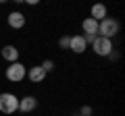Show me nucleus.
I'll list each match as a JSON object with an SVG mask.
<instances>
[{
  "mask_svg": "<svg viewBox=\"0 0 125 116\" xmlns=\"http://www.w3.org/2000/svg\"><path fill=\"white\" fill-rule=\"evenodd\" d=\"M119 29H121L119 21H117V19H111V17L102 19V21L98 23V33H100V37H106V40H113V37L119 33Z\"/></svg>",
  "mask_w": 125,
  "mask_h": 116,
  "instance_id": "nucleus-1",
  "label": "nucleus"
},
{
  "mask_svg": "<svg viewBox=\"0 0 125 116\" xmlns=\"http://www.w3.org/2000/svg\"><path fill=\"white\" fill-rule=\"evenodd\" d=\"M19 110V98L15 93H9V91H4V93H0V112L2 114H15V112Z\"/></svg>",
  "mask_w": 125,
  "mask_h": 116,
  "instance_id": "nucleus-2",
  "label": "nucleus"
},
{
  "mask_svg": "<svg viewBox=\"0 0 125 116\" xmlns=\"http://www.w3.org/2000/svg\"><path fill=\"white\" fill-rule=\"evenodd\" d=\"M25 75H27V68H25V64H21V62L9 64L6 71H4V77L10 81V83H19V81H23Z\"/></svg>",
  "mask_w": 125,
  "mask_h": 116,
  "instance_id": "nucleus-3",
  "label": "nucleus"
},
{
  "mask_svg": "<svg viewBox=\"0 0 125 116\" xmlns=\"http://www.w3.org/2000/svg\"><path fill=\"white\" fill-rule=\"evenodd\" d=\"M92 48H94V52L98 54V56H108V54H113V41L98 35L96 40H94Z\"/></svg>",
  "mask_w": 125,
  "mask_h": 116,
  "instance_id": "nucleus-4",
  "label": "nucleus"
},
{
  "mask_svg": "<svg viewBox=\"0 0 125 116\" xmlns=\"http://www.w3.org/2000/svg\"><path fill=\"white\" fill-rule=\"evenodd\" d=\"M0 56L4 58L9 64H13V62H19V50L15 48V46H4V48H0Z\"/></svg>",
  "mask_w": 125,
  "mask_h": 116,
  "instance_id": "nucleus-5",
  "label": "nucleus"
},
{
  "mask_svg": "<svg viewBox=\"0 0 125 116\" xmlns=\"http://www.w3.org/2000/svg\"><path fill=\"white\" fill-rule=\"evenodd\" d=\"M85 48H88V44H85L83 35H73L71 40H69V50H71V52H75V54H83Z\"/></svg>",
  "mask_w": 125,
  "mask_h": 116,
  "instance_id": "nucleus-6",
  "label": "nucleus"
},
{
  "mask_svg": "<svg viewBox=\"0 0 125 116\" xmlns=\"http://www.w3.org/2000/svg\"><path fill=\"white\" fill-rule=\"evenodd\" d=\"M38 108V99L33 98V95H25V98L19 99V110L25 112V114H29V112H33Z\"/></svg>",
  "mask_w": 125,
  "mask_h": 116,
  "instance_id": "nucleus-7",
  "label": "nucleus"
},
{
  "mask_svg": "<svg viewBox=\"0 0 125 116\" xmlns=\"http://www.w3.org/2000/svg\"><path fill=\"white\" fill-rule=\"evenodd\" d=\"M9 25L13 27V29H23V27H25V15L19 13V10H13V13L9 15Z\"/></svg>",
  "mask_w": 125,
  "mask_h": 116,
  "instance_id": "nucleus-8",
  "label": "nucleus"
},
{
  "mask_svg": "<svg viewBox=\"0 0 125 116\" xmlns=\"http://www.w3.org/2000/svg\"><path fill=\"white\" fill-rule=\"evenodd\" d=\"M25 77H29L31 83H42V81L46 79V73H44V68L38 64V66H31L29 71H27V75H25Z\"/></svg>",
  "mask_w": 125,
  "mask_h": 116,
  "instance_id": "nucleus-9",
  "label": "nucleus"
},
{
  "mask_svg": "<svg viewBox=\"0 0 125 116\" xmlns=\"http://www.w3.org/2000/svg\"><path fill=\"white\" fill-rule=\"evenodd\" d=\"M81 29H83V35H98V21H94L92 17L83 19Z\"/></svg>",
  "mask_w": 125,
  "mask_h": 116,
  "instance_id": "nucleus-10",
  "label": "nucleus"
},
{
  "mask_svg": "<svg viewBox=\"0 0 125 116\" xmlns=\"http://www.w3.org/2000/svg\"><path fill=\"white\" fill-rule=\"evenodd\" d=\"M90 13H92V19H94V21L100 23L102 19H106V6H104V4H94Z\"/></svg>",
  "mask_w": 125,
  "mask_h": 116,
  "instance_id": "nucleus-11",
  "label": "nucleus"
},
{
  "mask_svg": "<svg viewBox=\"0 0 125 116\" xmlns=\"http://www.w3.org/2000/svg\"><path fill=\"white\" fill-rule=\"evenodd\" d=\"M40 66L44 68V73H50V71L54 68V62H52V60H44V62H42Z\"/></svg>",
  "mask_w": 125,
  "mask_h": 116,
  "instance_id": "nucleus-12",
  "label": "nucleus"
},
{
  "mask_svg": "<svg viewBox=\"0 0 125 116\" xmlns=\"http://www.w3.org/2000/svg\"><path fill=\"white\" fill-rule=\"evenodd\" d=\"M69 40H71L69 35H62L61 40H58V46H61V48H67V50H69Z\"/></svg>",
  "mask_w": 125,
  "mask_h": 116,
  "instance_id": "nucleus-13",
  "label": "nucleus"
},
{
  "mask_svg": "<svg viewBox=\"0 0 125 116\" xmlns=\"http://www.w3.org/2000/svg\"><path fill=\"white\" fill-rule=\"evenodd\" d=\"M79 116H92V108L83 106V108H81V112H79Z\"/></svg>",
  "mask_w": 125,
  "mask_h": 116,
  "instance_id": "nucleus-14",
  "label": "nucleus"
},
{
  "mask_svg": "<svg viewBox=\"0 0 125 116\" xmlns=\"http://www.w3.org/2000/svg\"><path fill=\"white\" fill-rule=\"evenodd\" d=\"M96 37H98V35H83V40H85V44H94Z\"/></svg>",
  "mask_w": 125,
  "mask_h": 116,
  "instance_id": "nucleus-15",
  "label": "nucleus"
},
{
  "mask_svg": "<svg viewBox=\"0 0 125 116\" xmlns=\"http://www.w3.org/2000/svg\"><path fill=\"white\" fill-rule=\"evenodd\" d=\"M77 116H79V114H77Z\"/></svg>",
  "mask_w": 125,
  "mask_h": 116,
  "instance_id": "nucleus-16",
  "label": "nucleus"
}]
</instances>
